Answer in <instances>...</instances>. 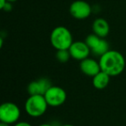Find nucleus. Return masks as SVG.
Here are the masks:
<instances>
[{"instance_id":"3","label":"nucleus","mask_w":126,"mask_h":126,"mask_svg":"<svg viewBox=\"0 0 126 126\" xmlns=\"http://www.w3.org/2000/svg\"><path fill=\"white\" fill-rule=\"evenodd\" d=\"M48 106L44 95H30L24 104L25 111L32 117H39L42 116Z\"/></svg>"},{"instance_id":"12","label":"nucleus","mask_w":126,"mask_h":126,"mask_svg":"<svg viewBox=\"0 0 126 126\" xmlns=\"http://www.w3.org/2000/svg\"><path fill=\"white\" fill-rule=\"evenodd\" d=\"M110 80V76L106 73L100 71L98 74L93 77V85L96 89L102 90L108 86Z\"/></svg>"},{"instance_id":"8","label":"nucleus","mask_w":126,"mask_h":126,"mask_svg":"<svg viewBox=\"0 0 126 126\" xmlns=\"http://www.w3.org/2000/svg\"><path fill=\"white\" fill-rule=\"evenodd\" d=\"M68 50L70 52L71 57L79 61L89 57V54L91 53V49L88 47L86 42H81V41L74 42Z\"/></svg>"},{"instance_id":"11","label":"nucleus","mask_w":126,"mask_h":126,"mask_svg":"<svg viewBox=\"0 0 126 126\" xmlns=\"http://www.w3.org/2000/svg\"><path fill=\"white\" fill-rule=\"evenodd\" d=\"M93 34L97 35L98 36L105 38L110 32V25L108 22L104 18H96L93 23Z\"/></svg>"},{"instance_id":"17","label":"nucleus","mask_w":126,"mask_h":126,"mask_svg":"<svg viewBox=\"0 0 126 126\" xmlns=\"http://www.w3.org/2000/svg\"><path fill=\"white\" fill-rule=\"evenodd\" d=\"M0 126H11V124H5V123L1 122V124H0Z\"/></svg>"},{"instance_id":"6","label":"nucleus","mask_w":126,"mask_h":126,"mask_svg":"<svg viewBox=\"0 0 126 126\" xmlns=\"http://www.w3.org/2000/svg\"><path fill=\"white\" fill-rule=\"evenodd\" d=\"M85 42L90 47L91 52L99 57L108 50H110L109 43L107 42V41L105 40V38L98 36L95 34H91V35H87Z\"/></svg>"},{"instance_id":"1","label":"nucleus","mask_w":126,"mask_h":126,"mask_svg":"<svg viewBox=\"0 0 126 126\" xmlns=\"http://www.w3.org/2000/svg\"><path fill=\"white\" fill-rule=\"evenodd\" d=\"M98 62L101 71L106 73L110 77L121 74L125 68L124 56L117 50H108L100 56Z\"/></svg>"},{"instance_id":"15","label":"nucleus","mask_w":126,"mask_h":126,"mask_svg":"<svg viewBox=\"0 0 126 126\" xmlns=\"http://www.w3.org/2000/svg\"><path fill=\"white\" fill-rule=\"evenodd\" d=\"M14 126H32V125L28 122H25V121H21V122H17L16 124H15Z\"/></svg>"},{"instance_id":"18","label":"nucleus","mask_w":126,"mask_h":126,"mask_svg":"<svg viewBox=\"0 0 126 126\" xmlns=\"http://www.w3.org/2000/svg\"><path fill=\"white\" fill-rule=\"evenodd\" d=\"M38 126H54V125H52V124H42Z\"/></svg>"},{"instance_id":"9","label":"nucleus","mask_w":126,"mask_h":126,"mask_svg":"<svg viewBox=\"0 0 126 126\" xmlns=\"http://www.w3.org/2000/svg\"><path fill=\"white\" fill-rule=\"evenodd\" d=\"M52 86V83L48 79L41 78L30 82L27 90L30 95H44Z\"/></svg>"},{"instance_id":"2","label":"nucleus","mask_w":126,"mask_h":126,"mask_svg":"<svg viewBox=\"0 0 126 126\" xmlns=\"http://www.w3.org/2000/svg\"><path fill=\"white\" fill-rule=\"evenodd\" d=\"M50 42L56 50L69 49L74 42L72 33L64 26L55 27L51 32Z\"/></svg>"},{"instance_id":"19","label":"nucleus","mask_w":126,"mask_h":126,"mask_svg":"<svg viewBox=\"0 0 126 126\" xmlns=\"http://www.w3.org/2000/svg\"><path fill=\"white\" fill-rule=\"evenodd\" d=\"M8 2H11V3H15V2H16L17 0H7Z\"/></svg>"},{"instance_id":"14","label":"nucleus","mask_w":126,"mask_h":126,"mask_svg":"<svg viewBox=\"0 0 126 126\" xmlns=\"http://www.w3.org/2000/svg\"><path fill=\"white\" fill-rule=\"evenodd\" d=\"M12 3L11 2H7L5 4V5L4 6V8H3V11H4L5 12H10V11H12Z\"/></svg>"},{"instance_id":"5","label":"nucleus","mask_w":126,"mask_h":126,"mask_svg":"<svg viewBox=\"0 0 126 126\" xmlns=\"http://www.w3.org/2000/svg\"><path fill=\"white\" fill-rule=\"evenodd\" d=\"M49 106L58 107L62 105L67 99V93L62 87L52 86L44 94Z\"/></svg>"},{"instance_id":"16","label":"nucleus","mask_w":126,"mask_h":126,"mask_svg":"<svg viewBox=\"0 0 126 126\" xmlns=\"http://www.w3.org/2000/svg\"><path fill=\"white\" fill-rule=\"evenodd\" d=\"M7 2H8L7 0H0V9L2 10Z\"/></svg>"},{"instance_id":"7","label":"nucleus","mask_w":126,"mask_h":126,"mask_svg":"<svg viewBox=\"0 0 126 126\" xmlns=\"http://www.w3.org/2000/svg\"><path fill=\"white\" fill-rule=\"evenodd\" d=\"M93 12L92 6L86 1L76 0L69 6V13L74 18L78 20H84L89 17Z\"/></svg>"},{"instance_id":"4","label":"nucleus","mask_w":126,"mask_h":126,"mask_svg":"<svg viewBox=\"0 0 126 126\" xmlns=\"http://www.w3.org/2000/svg\"><path fill=\"white\" fill-rule=\"evenodd\" d=\"M21 116L17 105L12 102H4L0 106V121L9 124H16Z\"/></svg>"},{"instance_id":"10","label":"nucleus","mask_w":126,"mask_h":126,"mask_svg":"<svg viewBox=\"0 0 126 126\" xmlns=\"http://www.w3.org/2000/svg\"><path fill=\"white\" fill-rule=\"evenodd\" d=\"M79 68L83 74L90 77H93L101 71L99 62L89 57L80 61Z\"/></svg>"},{"instance_id":"13","label":"nucleus","mask_w":126,"mask_h":126,"mask_svg":"<svg viewBox=\"0 0 126 126\" xmlns=\"http://www.w3.org/2000/svg\"><path fill=\"white\" fill-rule=\"evenodd\" d=\"M55 56H56V59L58 60V61H60L61 63L67 62V61H69V59L72 58L68 49H61V50H57Z\"/></svg>"},{"instance_id":"20","label":"nucleus","mask_w":126,"mask_h":126,"mask_svg":"<svg viewBox=\"0 0 126 126\" xmlns=\"http://www.w3.org/2000/svg\"><path fill=\"white\" fill-rule=\"evenodd\" d=\"M61 126H74V125H73V124H63Z\"/></svg>"}]
</instances>
